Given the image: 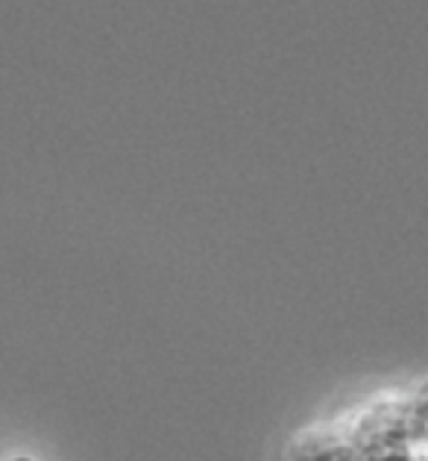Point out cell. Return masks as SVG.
Instances as JSON below:
<instances>
[{"mask_svg": "<svg viewBox=\"0 0 428 461\" xmlns=\"http://www.w3.org/2000/svg\"><path fill=\"white\" fill-rule=\"evenodd\" d=\"M18 461H27V458H18Z\"/></svg>", "mask_w": 428, "mask_h": 461, "instance_id": "obj_1", "label": "cell"}]
</instances>
